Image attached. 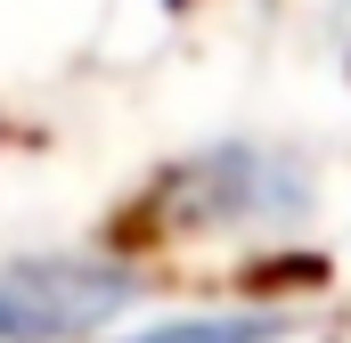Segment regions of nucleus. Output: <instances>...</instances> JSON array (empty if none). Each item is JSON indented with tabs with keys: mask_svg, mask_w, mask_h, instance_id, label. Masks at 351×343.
<instances>
[{
	"mask_svg": "<svg viewBox=\"0 0 351 343\" xmlns=\"http://www.w3.org/2000/svg\"><path fill=\"white\" fill-rule=\"evenodd\" d=\"M147 213L172 237H245V229L278 237V229H294L311 213V172L294 164L286 147L221 139L204 156H180L172 172H156Z\"/></svg>",
	"mask_w": 351,
	"mask_h": 343,
	"instance_id": "f257e3e1",
	"label": "nucleus"
},
{
	"mask_svg": "<svg viewBox=\"0 0 351 343\" xmlns=\"http://www.w3.org/2000/svg\"><path fill=\"white\" fill-rule=\"evenodd\" d=\"M139 286L147 270L123 246L0 261V343H98L139 303Z\"/></svg>",
	"mask_w": 351,
	"mask_h": 343,
	"instance_id": "f03ea898",
	"label": "nucleus"
},
{
	"mask_svg": "<svg viewBox=\"0 0 351 343\" xmlns=\"http://www.w3.org/2000/svg\"><path fill=\"white\" fill-rule=\"evenodd\" d=\"M294 311H262V303H229V311H180L131 335H98V343H286Z\"/></svg>",
	"mask_w": 351,
	"mask_h": 343,
	"instance_id": "7ed1b4c3",
	"label": "nucleus"
}]
</instances>
